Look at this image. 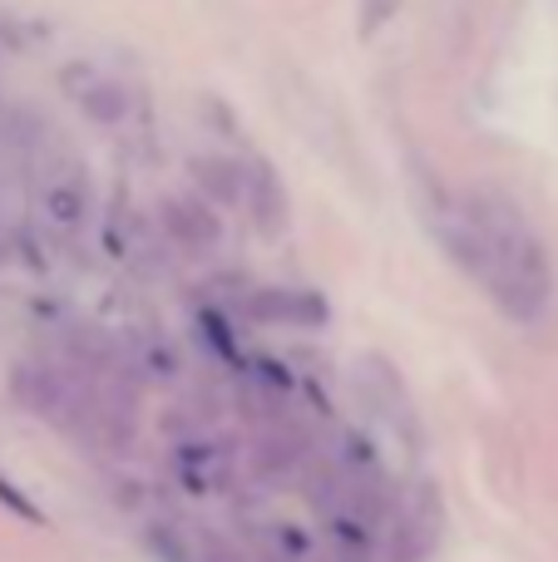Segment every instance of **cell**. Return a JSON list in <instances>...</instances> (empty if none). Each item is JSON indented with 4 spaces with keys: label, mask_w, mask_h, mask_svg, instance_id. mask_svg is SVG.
I'll return each instance as SVG.
<instances>
[{
    "label": "cell",
    "mask_w": 558,
    "mask_h": 562,
    "mask_svg": "<svg viewBox=\"0 0 558 562\" xmlns=\"http://www.w3.org/2000/svg\"><path fill=\"white\" fill-rule=\"evenodd\" d=\"M455 252L490 286V296L504 306V316L514 321L544 316V306L554 296V267L534 223L524 217V207L514 198H504L500 188H475L460 203Z\"/></svg>",
    "instance_id": "6da1fadb"
},
{
    "label": "cell",
    "mask_w": 558,
    "mask_h": 562,
    "mask_svg": "<svg viewBox=\"0 0 558 562\" xmlns=\"http://www.w3.org/2000/svg\"><path fill=\"white\" fill-rule=\"evenodd\" d=\"M257 321H287V326H322L326 321V301L306 296V291H263L253 301Z\"/></svg>",
    "instance_id": "7a4b0ae2"
},
{
    "label": "cell",
    "mask_w": 558,
    "mask_h": 562,
    "mask_svg": "<svg viewBox=\"0 0 558 562\" xmlns=\"http://www.w3.org/2000/svg\"><path fill=\"white\" fill-rule=\"evenodd\" d=\"M79 69H85V65H79ZM65 85H69V94H75L79 104H85L94 119H104V124H114V119H124V104H129V99H124V89H119L114 79H99L94 69H85V79H79L75 69H69V75H65Z\"/></svg>",
    "instance_id": "3957f363"
},
{
    "label": "cell",
    "mask_w": 558,
    "mask_h": 562,
    "mask_svg": "<svg viewBox=\"0 0 558 562\" xmlns=\"http://www.w3.org/2000/svg\"><path fill=\"white\" fill-rule=\"evenodd\" d=\"M85 207H89L85 183H75V178H59V183L45 188V213L55 227H79L85 223Z\"/></svg>",
    "instance_id": "277c9868"
},
{
    "label": "cell",
    "mask_w": 558,
    "mask_h": 562,
    "mask_svg": "<svg viewBox=\"0 0 558 562\" xmlns=\"http://www.w3.org/2000/svg\"><path fill=\"white\" fill-rule=\"evenodd\" d=\"M168 223H178V227H174V237H183V243H193V247H208V243H213V237H217L213 217H208L203 207L168 203Z\"/></svg>",
    "instance_id": "5b68a950"
},
{
    "label": "cell",
    "mask_w": 558,
    "mask_h": 562,
    "mask_svg": "<svg viewBox=\"0 0 558 562\" xmlns=\"http://www.w3.org/2000/svg\"><path fill=\"white\" fill-rule=\"evenodd\" d=\"M267 548H272L277 562H306V553H312V543H306L297 528H267Z\"/></svg>",
    "instance_id": "8992f818"
},
{
    "label": "cell",
    "mask_w": 558,
    "mask_h": 562,
    "mask_svg": "<svg viewBox=\"0 0 558 562\" xmlns=\"http://www.w3.org/2000/svg\"><path fill=\"white\" fill-rule=\"evenodd\" d=\"M0 498H5V504H10V508H15V514H20V518H30V524H40L35 504H30V498H25V494H20V488H15V484H10V479H0Z\"/></svg>",
    "instance_id": "52a82bcc"
}]
</instances>
